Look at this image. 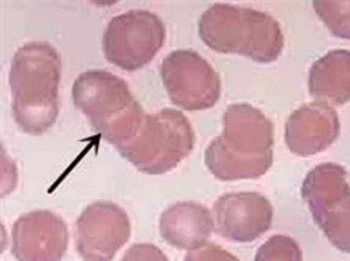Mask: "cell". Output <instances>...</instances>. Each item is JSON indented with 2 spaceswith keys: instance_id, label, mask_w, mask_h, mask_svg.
Listing matches in <instances>:
<instances>
[{
  "instance_id": "obj_14",
  "label": "cell",
  "mask_w": 350,
  "mask_h": 261,
  "mask_svg": "<svg viewBox=\"0 0 350 261\" xmlns=\"http://www.w3.org/2000/svg\"><path fill=\"white\" fill-rule=\"evenodd\" d=\"M308 92L323 103L350 101V50L338 49L316 59L308 72Z\"/></svg>"
},
{
  "instance_id": "obj_18",
  "label": "cell",
  "mask_w": 350,
  "mask_h": 261,
  "mask_svg": "<svg viewBox=\"0 0 350 261\" xmlns=\"http://www.w3.org/2000/svg\"><path fill=\"white\" fill-rule=\"evenodd\" d=\"M120 261H170L162 249L150 243H135L128 249Z\"/></svg>"
},
{
  "instance_id": "obj_12",
  "label": "cell",
  "mask_w": 350,
  "mask_h": 261,
  "mask_svg": "<svg viewBox=\"0 0 350 261\" xmlns=\"http://www.w3.org/2000/svg\"><path fill=\"white\" fill-rule=\"evenodd\" d=\"M340 117L323 101L307 103L291 113L285 124V143L293 154L308 157L325 151L340 137Z\"/></svg>"
},
{
  "instance_id": "obj_7",
  "label": "cell",
  "mask_w": 350,
  "mask_h": 261,
  "mask_svg": "<svg viewBox=\"0 0 350 261\" xmlns=\"http://www.w3.org/2000/svg\"><path fill=\"white\" fill-rule=\"evenodd\" d=\"M165 38V24L156 13L129 10L108 22L103 35V52L111 64L134 72L156 58Z\"/></svg>"
},
{
  "instance_id": "obj_4",
  "label": "cell",
  "mask_w": 350,
  "mask_h": 261,
  "mask_svg": "<svg viewBox=\"0 0 350 261\" xmlns=\"http://www.w3.org/2000/svg\"><path fill=\"white\" fill-rule=\"evenodd\" d=\"M73 105L92 128L118 148L135 137L146 113L128 84L108 70H88L73 81Z\"/></svg>"
},
{
  "instance_id": "obj_3",
  "label": "cell",
  "mask_w": 350,
  "mask_h": 261,
  "mask_svg": "<svg viewBox=\"0 0 350 261\" xmlns=\"http://www.w3.org/2000/svg\"><path fill=\"white\" fill-rule=\"evenodd\" d=\"M200 38L217 53L246 56L269 64L279 58L285 45L280 24L267 11L215 3L202 13Z\"/></svg>"
},
{
  "instance_id": "obj_1",
  "label": "cell",
  "mask_w": 350,
  "mask_h": 261,
  "mask_svg": "<svg viewBox=\"0 0 350 261\" xmlns=\"http://www.w3.org/2000/svg\"><path fill=\"white\" fill-rule=\"evenodd\" d=\"M274 126L265 113L247 103H235L223 115V133L204 152L213 178L224 182L258 179L273 165Z\"/></svg>"
},
{
  "instance_id": "obj_8",
  "label": "cell",
  "mask_w": 350,
  "mask_h": 261,
  "mask_svg": "<svg viewBox=\"0 0 350 261\" xmlns=\"http://www.w3.org/2000/svg\"><path fill=\"white\" fill-rule=\"evenodd\" d=\"M161 78L172 103L185 111H204L221 95V78L195 50H174L161 62Z\"/></svg>"
},
{
  "instance_id": "obj_16",
  "label": "cell",
  "mask_w": 350,
  "mask_h": 261,
  "mask_svg": "<svg viewBox=\"0 0 350 261\" xmlns=\"http://www.w3.org/2000/svg\"><path fill=\"white\" fill-rule=\"evenodd\" d=\"M254 261H304L302 249L295 238L274 235L258 247Z\"/></svg>"
},
{
  "instance_id": "obj_13",
  "label": "cell",
  "mask_w": 350,
  "mask_h": 261,
  "mask_svg": "<svg viewBox=\"0 0 350 261\" xmlns=\"http://www.w3.org/2000/svg\"><path fill=\"white\" fill-rule=\"evenodd\" d=\"M213 225L211 210L191 201L172 204L159 218L163 241L180 251H193L204 246L213 234Z\"/></svg>"
},
{
  "instance_id": "obj_11",
  "label": "cell",
  "mask_w": 350,
  "mask_h": 261,
  "mask_svg": "<svg viewBox=\"0 0 350 261\" xmlns=\"http://www.w3.org/2000/svg\"><path fill=\"white\" fill-rule=\"evenodd\" d=\"M215 230L224 240L252 243L271 229L274 208L260 193H226L213 206Z\"/></svg>"
},
{
  "instance_id": "obj_9",
  "label": "cell",
  "mask_w": 350,
  "mask_h": 261,
  "mask_svg": "<svg viewBox=\"0 0 350 261\" xmlns=\"http://www.w3.org/2000/svg\"><path fill=\"white\" fill-rule=\"evenodd\" d=\"M75 234L77 252L83 261H112L131 236V221L120 206L98 201L83 210Z\"/></svg>"
},
{
  "instance_id": "obj_6",
  "label": "cell",
  "mask_w": 350,
  "mask_h": 261,
  "mask_svg": "<svg viewBox=\"0 0 350 261\" xmlns=\"http://www.w3.org/2000/svg\"><path fill=\"white\" fill-rule=\"evenodd\" d=\"M302 197L332 246L350 253V184L346 168L338 163L314 167L304 179Z\"/></svg>"
},
{
  "instance_id": "obj_15",
  "label": "cell",
  "mask_w": 350,
  "mask_h": 261,
  "mask_svg": "<svg viewBox=\"0 0 350 261\" xmlns=\"http://www.w3.org/2000/svg\"><path fill=\"white\" fill-rule=\"evenodd\" d=\"M313 8L332 35L350 41V0H338V2L316 0Z\"/></svg>"
},
{
  "instance_id": "obj_5",
  "label": "cell",
  "mask_w": 350,
  "mask_h": 261,
  "mask_svg": "<svg viewBox=\"0 0 350 261\" xmlns=\"http://www.w3.org/2000/svg\"><path fill=\"white\" fill-rule=\"evenodd\" d=\"M195 146V130L183 112L165 107L146 115L135 137L118 146V152L145 174L172 171Z\"/></svg>"
},
{
  "instance_id": "obj_10",
  "label": "cell",
  "mask_w": 350,
  "mask_h": 261,
  "mask_svg": "<svg viewBox=\"0 0 350 261\" xmlns=\"http://www.w3.org/2000/svg\"><path fill=\"white\" fill-rule=\"evenodd\" d=\"M67 246L66 221L50 210L22 215L11 230V253L18 261H61Z\"/></svg>"
},
{
  "instance_id": "obj_2",
  "label": "cell",
  "mask_w": 350,
  "mask_h": 261,
  "mask_svg": "<svg viewBox=\"0 0 350 261\" xmlns=\"http://www.w3.org/2000/svg\"><path fill=\"white\" fill-rule=\"evenodd\" d=\"M61 69L58 50L47 42H28L14 53L10 67L11 109L21 130L39 135L55 124Z\"/></svg>"
},
{
  "instance_id": "obj_17",
  "label": "cell",
  "mask_w": 350,
  "mask_h": 261,
  "mask_svg": "<svg viewBox=\"0 0 350 261\" xmlns=\"http://www.w3.org/2000/svg\"><path fill=\"white\" fill-rule=\"evenodd\" d=\"M184 261H240L234 253L226 251L218 244L208 243L204 246L193 249L185 255Z\"/></svg>"
}]
</instances>
